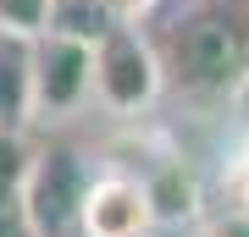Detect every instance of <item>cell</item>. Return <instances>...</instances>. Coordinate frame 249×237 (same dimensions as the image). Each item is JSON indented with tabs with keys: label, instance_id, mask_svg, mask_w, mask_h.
<instances>
[{
	"label": "cell",
	"instance_id": "cell-9",
	"mask_svg": "<svg viewBox=\"0 0 249 237\" xmlns=\"http://www.w3.org/2000/svg\"><path fill=\"white\" fill-rule=\"evenodd\" d=\"M222 188H227V204H232V210L249 215V132L232 143V155H227V166H222Z\"/></svg>",
	"mask_w": 249,
	"mask_h": 237
},
{
	"label": "cell",
	"instance_id": "cell-7",
	"mask_svg": "<svg viewBox=\"0 0 249 237\" xmlns=\"http://www.w3.org/2000/svg\"><path fill=\"white\" fill-rule=\"evenodd\" d=\"M34 155L39 149L28 143V127H6V122H0V210H22Z\"/></svg>",
	"mask_w": 249,
	"mask_h": 237
},
{
	"label": "cell",
	"instance_id": "cell-11",
	"mask_svg": "<svg viewBox=\"0 0 249 237\" xmlns=\"http://www.w3.org/2000/svg\"><path fill=\"white\" fill-rule=\"evenodd\" d=\"M0 237H45L22 210H0Z\"/></svg>",
	"mask_w": 249,
	"mask_h": 237
},
{
	"label": "cell",
	"instance_id": "cell-4",
	"mask_svg": "<svg viewBox=\"0 0 249 237\" xmlns=\"http://www.w3.org/2000/svg\"><path fill=\"white\" fill-rule=\"evenodd\" d=\"M89 166L72 149H39L34 171H28V193H22V215L34 221L45 237H78L83 226V193H89Z\"/></svg>",
	"mask_w": 249,
	"mask_h": 237
},
{
	"label": "cell",
	"instance_id": "cell-10",
	"mask_svg": "<svg viewBox=\"0 0 249 237\" xmlns=\"http://www.w3.org/2000/svg\"><path fill=\"white\" fill-rule=\"evenodd\" d=\"M55 0H0V28H22V33H39L50 22Z\"/></svg>",
	"mask_w": 249,
	"mask_h": 237
},
{
	"label": "cell",
	"instance_id": "cell-3",
	"mask_svg": "<svg viewBox=\"0 0 249 237\" xmlns=\"http://www.w3.org/2000/svg\"><path fill=\"white\" fill-rule=\"evenodd\" d=\"M166 94L155 44L144 39L133 17H116L106 33L94 39V99L116 116H139Z\"/></svg>",
	"mask_w": 249,
	"mask_h": 237
},
{
	"label": "cell",
	"instance_id": "cell-2",
	"mask_svg": "<svg viewBox=\"0 0 249 237\" xmlns=\"http://www.w3.org/2000/svg\"><path fill=\"white\" fill-rule=\"evenodd\" d=\"M94 99V39L72 28L34 33V127L72 122Z\"/></svg>",
	"mask_w": 249,
	"mask_h": 237
},
{
	"label": "cell",
	"instance_id": "cell-6",
	"mask_svg": "<svg viewBox=\"0 0 249 237\" xmlns=\"http://www.w3.org/2000/svg\"><path fill=\"white\" fill-rule=\"evenodd\" d=\"M0 122L34 127V33L0 28Z\"/></svg>",
	"mask_w": 249,
	"mask_h": 237
},
{
	"label": "cell",
	"instance_id": "cell-12",
	"mask_svg": "<svg viewBox=\"0 0 249 237\" xmlns=\"http://www.w3.org/2000/svg\"><path fill=\"white\" fill-rule=\"evenodd\" d=\"M106 6H111V11H116V17H133V11H139V6H144V0H106Z\"/></svg>",
	"mask_w": 249,
	"mask_h": 237
},
{
	"label": "cell",
	"instance_id": "cell-8",
	"mask_svg": "<svg viewBox=\"0 0 249 237\" xmlns=\"http://www.w3.org/2000/svg\"><path fill=\"white\" fill-rule=\"evenodd\" d=\"M144 182H150V199H155L160 221H188V215H194L199 188H194V171H188L183 160H160Z\"/></svg>",
	"mask_w": 249,
	"mask_h": 237
},
{
	"label": "cell",
	"instance_id": "cell-5",
	"mask_svg": "<svg viewBox=\"0 0 249 237\" xmlns=\"http://www.w3.org/2000/svg\"><path fill=\"white\" fill-rule=\"evenodd\" d=\"M155 226H160V210H155L144 176H133V171H94L89 176L78 237H150Z\"/></svg>",
	"mask_w": 249,
	"mask_h": 237
},
{
	"label": "cell",
	"instance_id": "cell-1",
	"mask_svg": "<svg viewBox=\"0 0 249 237\" xmlns=\"http://www.w3.org/2000/svg\"><path fill=\"white\" fill-rule=\"evenodd\" d=\"M133 22L155 44L166 94L222 99L249 83V0H144Z\"/></svg>",
	"mask_w": 249,
	"mask_h": 237
}]
</instances>
